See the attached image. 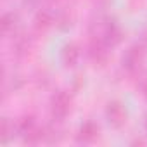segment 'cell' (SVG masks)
I'll list each match as a JSON object with an SVG mask.
<instances>
[{
	"label": "cell",
	"instance_id": "obj_7",
	"mask_svg": "<svg viewBox=\"0 0 147 147\" xmlns=\"http://www.w3.org/2000/svg\"><path fill=\"white\" fill-rule=\"evenodd\" d=\"M54 24V12L50 11H45V9H40L36 14H35V28L38 31H45L47 28H50Z\"/></svg>",
	"mask_w": 147,
	"mask_h": 147
},
{
	"label": "cell",
	"instance_id": "obj_2",
	"mask_svg": "<svg viewBox=\"0 0 147 147\" xmlns=\"http://www.w3.org/2000/svg\"><path fill=\"white\" fill-rule=\"evenodd\" d=\"M144 57H145V50H144V47L142 45H131L126 52H125V55H123V59H121V64H123V69L128 73V75H137V73L140 71V67H142V64H144Z\"/></svg>",
	"mask_w": 147,
	"mask_h": 147
},
{
	"label": "cell",
	"instance_id": "obj_5",
	"mask_svg": "<svg viewBox=\"0 0 147 147\" xmlns=\"http://www.w3.org/2000/svg\"><path fill=\"white\" fill-rule=\"evenodd\" d=\"M80 55H82L80 47L75 45V43H67L61 50V61H62V64L66 67H75L78 64V61H80Z\"/></svg>",
	"mask_w": 147,
	"mask_h": 147
},
{
	"label": "cell",
	"instance_id": "obj_3",
	"mask_svg": "<svg viewBox=\"0 0 147 147\" xmlns=\"http://www.w3.org/2000/svg\"><path fill=\"white\" fill-rule=\"evenodd\" d=\"M109 50H111V47L100 36L92 35V38L88 42V47H87V55L94 64H99V66L106 64L107 59H109Z\"/></svg>",
	"mask_w": 147,
	"mask_h": 147
},
{
	"label": "cell",
	"instance_id": "obj_11",
	"mask_svg": "<svg viewBox=\"0 0 147 147\" xmlns=\"http://www.w3.org/2000/svg\"><path fill=\"white\" fill-rule=\"evenodd\" d=\"M145 131H147V119H145Z\"/></svg>",
	"mask_w": 147,
	"mask_h": 147
},
{
	"label": "cell",
	"instance_id": "obj_10",
	"mask_svg": "<svg viewBox=\"0 0 147 147\" xmlns=\"http://www.w3.org/2000/svg\"><path fill=\"white\" fill-rule=\"evenodd\" d=\"M140 88H142V95H144V97L147 99V78H145V80L142 82V85H140Z\"/></svg>",
	"mask_w": 147,
	"mask_h": 147
},
{
	"label": "cell",
	"instance_id": "obj_9",
	"mask_svg": "<svg viewBox=\"0 0 147 147\" xmlns=\"http://www.w3.org/2000/svg\"><path fill=\"white\" fill-rule=\"evenodd\" d=\"M12 49H16L18 54H26V52L30 50V40H28L24 35L16 36L14 42H12Z\"/></svg>",
	"mask_w": 147,
	"mask_h": 147
},
{
	"label": "cell",
	"instance_id": "obj_1",
	"mask_svg": "<svg viewBox=\"0 0 147 147\" xmlns=\"http://www.w3.org/2000/svg\"><path fill=\"white\" fill-rule=\"evenodd\" d=\"M71 95L67 92H55L50 99V114L54 118V121H62L69 113H71Z\"/></svg>",
	"mask_w": 147,
	"mask_h": 147
},
{
	"label": "cell",
	"instance_id": "obj_8",
	"mask_svg": "<svg viewBox=\"0 0 147 147\" xmlns=\"http://www.w3.org/2000/svg\"><path fill=\"white\" fill-rule=\"evenodd\" d=\"M16 23H18V16L12 14V12H5L2 16V23H0V26H2V33L7 36L11 33H16Z\"/></svg>",
	"mask_w": 147,
	"mask_h": 147
},
{
	"label": "cell",
	"instance_id": "obj_4",
	"mask_svg": "<svg viewBox=\"0 0 147 147\" xmlns=\"http://www.w3.org/2000/svg\"><path fill=\"white\" fill-rule=\"evenodd\" d=\"M106 119L113 128H121L126 123V111L121 102L113 100L106 106Z\"/></svg>",
	"mask_w": 147,
	"mask_h": 147
},
{
	"label": "cell",
	"instance_id": "obj_6",
	"mask_svg": "<svg viewBox=\"0 0 147 147\" xmlns=\"http://www.w3.org/2000/svg\"><path fill=\"white\" fill-rule=\"evenodd\" d=\"M97 137H99V126H97L94 121H85V123L80 126L78 135H76L78 142H83V144H90V142H94Z\"/></svg>",
	"mask_w": 147,
	"mask_h": 147
}]
</instances>
